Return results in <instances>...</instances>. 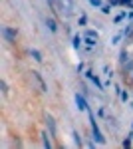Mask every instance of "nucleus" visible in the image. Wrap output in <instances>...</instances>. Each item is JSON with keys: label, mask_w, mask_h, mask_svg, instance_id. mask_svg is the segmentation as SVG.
Wrapping results in <instances>:
<instances>
[{"label": "nucleus", "mask_w": 133, "mask_h": 149, "mask_svg": "<svg viewBox=\"0 0 133 149\" xmlns=\"http://www.w3.org/2000/svg\"><path fill=\"white\" fill-rule=\"evenodd\" d=\"M111 12H113V6H111L109 2H103V6L100 8V14H103V16H109Z\"/></svg>", "instance_id": "2eb2a0df"}, {"label": "nucleus", "mask_w": 133, "mask_h": 149, "mask_svg": "<svg viewBox=\"0 0 133 149\" xmlns=\"http://www.w3.org/2000/svg\"><path fill=\"white\" fill-rule=\"evenodd\" d=\"M121 90H123V86H121V84H115V90H113V92L119 95V93H121Z\"/></svg>", "instance_id": "a878e982"}, {"label": "nucleus", "mask_w": 133, "mask_h": 149, "mask_svg": "<svg viewBox=\"0 0 133 149\" xmlns=\"http://www.w3.org/2000/svg\"><path fill=\"white\" fill-rule=\"evenodd\" d=\"M127 12H129V8L123 10V12H119L117 16H113V26H117V24H121L123 20H127Z\"/></svg>", "instance_id": "f8f14e48"}, {"label": "nucleus", "mask_w": 133, "mask_h": 149, "mask_svg": "<svg viewBox=\"0 0 133 149\" xmlns=\"http://www.w3.org/2000/svg\"><path fill=\"white\" fill-rule=\"evenodd\" d=\"M32 78L36 81H38V84H40V90H42V92H48V86H46V81H44V78H42V74H40V72H36V70H32Z\"/></svg>", "instance_id": "6e6552de"}, {"label": "nucleus", "mask_w": 133, "mask_h": 149, "mask_svg": "<svg viewBox=\"0 0 133 149\" xmlns=\"http://www.w3.org/2000/svg\"><path fill=\"white\" fill-rule=\"evenodd\" d=\"M121 40H125V34H123V30H119V32H115V34L111 36L109 44H111V46H119V44H121Z\"/></svg>", "instance_id": "9b49d317"}, {"label": "nucleus", "mask_w": 133, "mask_h": 149, "mask_svg": "<svg viewBox=\"0 0 133 149\" xmlns=\"http://www.w3.org/2000/svg\"><path fill=\"white\" fill-rule=\"evenodd\" d=\"M127 135H129V137L133 139V129H129V131H127Z\"/></svg>", "instance_id": "cd10ccee"}, {"label": "nucleus", "mask_w": 133, "mask_h": 149, "mask_svg": "<svg viewBox=\"0 0 133 149\" xmlns=\"http://www.w3.org/2000/svg\"><path fill=\"white\" fill-rule=\"evenodd\" d=\"M28 54H30V58H32L34 62H38V64H42V62H44V56H42V52H40L38 48H30V50H28Z\"/></svg>", "instance_id": "1a4fd4ad"}, {"label": "nucleus", "mask_w": 133, "mask_h": 149, "mask_svg": "<svg viewBox=\"0 0 133 149\" xmlns=\"http://www.w3.org/2000/svg\"><path fill=\"white\" fill-rule=\"evenodd\" d=\"M74 100H76V107L78 111H88L89 109V103H88V97L84 92H76L74 93Z\"/></svg>", "instance_id": "20e7f679"}, {"label": "nucleus", "mask_w": 133, "mask_h": 149, "mask_svg": "<svg viewBox=\"0 0 133 149\" xmlns=\"http://www.w3.org/2000/svg\"><path fill=\"white\" fill-rule=\"evenodd\" d=\"M0 34H2V38H4V42H8V44H16V40H18L20 32H18V28L2 26V28H0Z\"/></svg>", "instance_id": "7ed1b4c3"}, {"label": "nucleus", "mask_w": 133, "mask_h": 149, "mask_svg": "<svg viewBox=\"0 0 133 149\" xmlns=\"http://www.w3.org/2000/svg\"><path fill=\"white\" fill-rule=\"evenodd\" d=\"M44 123H46V129H48V131L52 133V137H56V133H58V125H56V119H54V117H52L50 113H48V115L44 117Z\"/></svg>", "instance_id": "39448f33"}, {"label": "nucleus", "mask_w": 133, "mask_h": 149, "mask_svg": "<svg viewBox=\"0 0 133 149\" xmlns=\"http://www.w3.org/2000/svg\"><path fill=\"white\" fill-rule=\"evenodd\" d=\"M76 70H78V74H84L86 72V62H79L78 66H76Z\"/></svg>", "instance_id": "5701e85b"}, {"label": "nucleus", "mask_w": 133, "mask_h": 149, "mask_svg": "<svg viewBox=\"0 0 133 149\" xmlns=\"http://www.w3.org/2000/svg\"><path fill=\"white\" fill-rule=\"evenodd\" d=\"M107 2H109L113 8H115V6H121V0H107Z\"/></svg>", "instance_id": "393cba45"}, {"label": "nucleus", "mask_w": 133, "mask_h": 149, "mask_svg": "<svg viewBox=\"0 0 133 149\" xmlns=\"http://www.w3.org/2000/svg\"><path fill=\"white\" fill-rule=\"evenodd\" d=\"M48 4H50L52 8H56V0H48Z\"/></svg>", "instance_id": "bb28decb"}, {"label": "nucleus", "mask_w": 133, "mask_h": 149, "mask_svg": "<svg viewBox=\"0 0 133 149\" xmlns=\"http://www.w3.org/2000/svg\"><path fill=\"white\" fill-rule=\"evenodd\" d=\"M119 68H121L123 76H129L133 72V56L129 54V50H121L119 52Z\"/></svg>", "instance_id": "f257e3e1"}, {"label": "nucleus", "mask_w": 133, "mask_h": 149, "mask_svg": "<svg viewBox=\"0 0 133 149\" xmlns=\"http://www.w3.org/2000/svg\"><path fill=\"white\" fill-rule=\"evenodd\" d=\"M97 115H100V117H103V119H107V113H105V107H100V109H97Z\"/></svg>", "instance_id": "b1692460"}, {"label": "nucleus", "mask_w": 133, "mask_h": 149, "mask_svg": "<svg viewBox=\"0 0 133 149\" xmlns=\"http://www.w3.org/2000/svg\"><path fill=\"white\" fill-rule=\"evenodd\" d=\"M127 78H129V80H131V84H133V72L129 74V76H127Z\"/></svg>", "instance_id": "c756f323"}, {"label": "nucleus", "mask_w": 133, "mask_h": 149, "mask_svg": "<svg viewBox=\"0 0 133 149\" xmlns=\"http://www.w3.org/2000/svg\"><path fill=\"white\" fill-rule=\"evenodd\" d=\"M40 137H42V147L44 149H52L54 147V143H52V133H50V131H42V133H40Z\"/></svg>", "instance_id": "0eeeda50"}, {"label": "nucleus", "mask_w": 133, "mask_h": 149, "mask_svg": "<svg viewBox=\"0 0 133 149\" xmlns=\"http://www.w3.org/2000/svg\"><path fill=\"white\" fill-rule=\"evenodd\" d=\"M84 78L91 81V86H93V88H95L100 93H105V92H107V90H105V84L100 80V76H97V74H93V70H91V68H88L86 72H84Z\"/></svg>", "instance_id": "f03ea898"}, {"label": "nucleus", "mask_w": 133, "mask_h": 149, "mask_svg": "<svg viewBox=\"0 0 133 149\" xmlns=\"http://www.w3.org/2000/svg\"><path fill=\"white\" fill-rule=\"evenodd\" d=\"M121 8H133V0H121Z\"/></svg>", "instance_id": "4be33fe9"}, {"label": "nucleus", "mask_w": 133, "mask_h": 149, "mask_svg": "<svg viewBox=\"0 0 133 149\" xmlns=\"http://www.w3.org/2000/svg\"><path fill=\"white\" fill-rule=\"evenodd\" d=\"M72 48H74L76 52H81V48H84V34L76 32V34L72 36Z\"/></svg>", "instance_id": "423d86ee"}, {"label": "nucleus", "mask_w": 133, "mask_h": 149, "mask_svg": "<svg viewBox=\"0 0 133 149\" xmlns=\"http://www.w3.org/2000/svg\"><path fill=\"white\" fill-rule=\"evenodd\" d=\"M131 95H133V93L129 92V90H121V93H119L121 103H129V102H131Z\"/></svg>", "instance_id": "ddd939ff"}, {"label": "nucleus", "mask_w": 133, "mask_h": 149, "mask_svg": "<svg viewBox=\"0 0 133 149\" xmlns=\"http://www.w3.org/2000/svg\"><path fill=\"white\" fill-rule=\"evenodd\" d=\"M131 129H133V119H131Z\"/></svg>", "instance_id": "7c9ffc66"}, {"label": "nucleus", "mask_w": 133, "mask_h": 149, "mask_svg": "<svg viewBox=\"0 0 133 149\" xmlns=\"http://www.w3.org/2000/svg\"><path fill=\"white\" fill-rule=\"evenodd\" d=\"M84 36H89V38H95V40H100V32H97V30H93V28H88V30L84 32Z\"/></svg>", "instance_id": "f3484780"}, {"label": "nucleus", "mask_w": 133, "mask_h": 149, "mask_svg": "<svg viewBox=\"0 0 133 149\" xmlns=\"http://www.w3.org/2000/svg\"><path fill=\"white\" fill-rule=\"evenodd\" d=\"M103 74H105L107 80H113V70H111L109 66H103Z\"/></svg>", "instance_id": "6ab92c4d"}, {"label": "nucleus", "mask_w": 133, "mask_h": 149, "mask_svg": "<svg viewBox=\"0 0 133 149\" xmlns=\"http://www.w3.org/2000/svg\"><path fill=\"white\" fill-rule=\"evenodd\" d=\"M44 24H46V28L52 32V34H56L58 32V22H56V18H52V16H48L44 20Z\"/></svg>", "instance_id": "9d476101"}, {"label": "nucleus", "mask_w": 133, "mask_h": 149, "mask_svg": "<svg viewBox=\"0 0 133 149\" xmlns=\"http://www.w3.org/2000/svg\"><path fill=\"white\" fill-rule=\"evenodd\" d=\"M127 107H129V109H133V100H131L129 103H127Z\"/></svg>", "instance_id": "c85d7f7f"}, {"label": "nucleus", "mask_w": 133, "mask_h": 149, "mask_svg": "<svg viewBox=\"0 0 133 149\" xmlns=\"http://www.w3.org/2000/svg\"><path fill=\"white\" fill-rule=\"evenodd\" d=\"M88 4L91 8H95V10H100L101 6H103V0H88Z\"/></svg>", "instance_id": "a211bd4d"}, {"label": "nucleus", "mask_w": 133, "mask_h": 149, "mask_svg": "<svg viewBox=\"0 0 133 149\" xmlns=\"http://www.w3.org/2000/svg\"><path fill=\"white\" fill-rule=\"evenodd\" d=\"M72 137H74V145H76V147H84V139H81V135H79L76 129L72 131Z\"/></svg>", "instance_id": "4468645a"}, {"label": "nucleus", "mask_w": 133, "mask_h": 149, "mask_svg": "<svg viewBox=\"0 0 133 149\" xmlns=\"http://www.w3.org/2000/svg\"><path fill=\"white\" fill-rule=\"evenodd\" d=\"M0 90H2V93H4V95L8 93V84H6L4 80H0Z\"/></svg>", "instance_id": "412c9836"}, {"label": "nucleus", "mask_w": 133, "mask_h": 149, "mask_svg": "<svg viewBox=\"0 0 133 149\" xmlns=\"http://www.w3.org/2000/svg\"><path fill=\"white\" fill-rule=\"evenodd\" d=\"M88 16H86V12H79V16H78V26L79 28H84V26H88Z\"/></svg>", "instance_id": "dca6fc26"}, {"label": "nucleus", "mask_w": 133, "mask_h": 149, "mask_svg": "<svg viewBox=\"0 0 133 149\" xmlns=\"http://www.w3.org/2000/svg\"><path fill=\"white\" fill-rule=\"evenodd\" d=\"M131 145H133V139L129 137V135H127V137H125V139L121 141V147H125V149H127V147H131Z\"/></svg>", "instance_id": "aec40b11"}]
</instances>
